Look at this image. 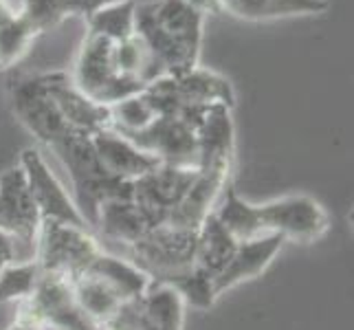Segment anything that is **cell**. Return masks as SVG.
I'll use <instances>...</instances> for the list:
<instances>
[{"label":"cell","instance_id":"cell-1","mask_svg":"<svg viewBox=\"0 0 354 330\" xmlns=\"http://www.w3.org/2000/svg\"><path fill=\"white\" fill-rule=\"evenodd\" d=\"M205 18L185 0H137L134 33L148 46L163 75L176 77L201 66Z\"/></svg>","mask_w":354,"mask_h":330},{"label":"cell","instance_id":"cell-2","mask_svg":"<svg viewBox=\"0 0 354 330\" xmlns=\"http://www.w3.org/2000/svg\"><path fill=\"white\" fill-rule=\"evenodd\" d=\"M51 150L66 167L73 181V190H75L73 201L80 207L82 216L86 218L88 227H95L97 212H100L102 203L111 199L132 196V183L111 176L100 163L91 134L73 132L62 141H57Z\"/></svg>","mask_w":354,"mask_h":330},{"label":"cell","instance_id":"cell-3","mask_svg":"<svg viewBox=\"0 0 354 330\" xmlns=\"http://www.w3.org/2000/svg\"><path fill=\"white\" fill-rule=\"evenodd\" d=\"M71 77L88 100L102 106H113L145 91L141 84L119 75L115 66V40L93 31L84 35Z\"/></svg>","mask_w":354,"mask_h":330},{"label":"cell","instance_id":"cell-4","mask_svg":"<svg viewBox=\"0 0 354 330\" xmlns=\"http://www.w3.org/2000/svg\"><path fill=\"white\" fill-rule=\"evenodd\" d=\"M33 260L46 273H59L68 279L82 275L104 249L88 229L55 220H42L35 236Z\"/></svg>","mask_w":354,"mask_h":330},{"label":"cell","instance_id":"cell-5","mask_svg":"<svg viewBox=\"0 0 354 330\" xmlns=\"http://www.w3.org/2000/svg\"><path fill=\"white\" fill-rule=\"evenodd\" d=\"M198 229H185L163 223L150 229L130 249V262L137 264L152 282H163L169 275L194 266Z\"/></svg>","mask_w":354,"mask_h":330},{"label":"cell","instance_id":"cell-6","mask_svg":"<svg viewBox=\"0 0 354 330\" xmlns=\"http://www.w3.org/2000/svg\"><path fill=\"white\" fill-rule=\"evenodd\" d=\"M258 218L264 236L277 234L284 240L295 242L319 240L330 227V220H328L324 207L315 199L304 196V194L258 205Z\"/></svg>","mask_w":354,"mask_h":330},{"label":"cell","instance_id":"cell-7","mask_svg":"<svg viewBox=\"0 0 354 330\" xmlns=\"http://www.w3.org/2000/svg\"><path fill=\"white\" fill-rule=\"evenodd\" d=\"M11 110L20 124L46 148H53L57 141L73 134L44 86L42 73L20 77L11 84Z\"/></svg>","mask_w":354,"mask_h":330},{"label":"cell","instance_id":"cell-8","mask_svg":"<svg viewBox=\"0 0 354 330\" xmlns=\"http://www.w3.org/2000/svg\"><path fill=\"white\" fill-rule=\"evenodd\" d=\"M20 306L27 309L44 330H97L91 317L82 311L80 302L73 293L71 279L59 273L42 271L35 291L29 300L20 302Z\"/></svg>","mask_w":354,"mask_h":330},{"label":"cell","instance_id":"cell-9","mask_svg":"<svg viewBox=\"0 0 354 330\" xmlns=\"http://www.w3.org/2000/svg\"><path fill=\"white\" fill-rule=\"evenodd\" d=\"M20 167L27 176V185L40 212V220H55V223L88 229L86 218L82 216L80 207L59 183V178L51 172L40 150L24 148L20 154Z\"/></svg>","mask_w":354,"mask_h":330},{"label":"cell","instance_id":"cell-10","mask_svg":"<svg viewBox=\"0 0 354 330\" xmlns=\"http://www.w3.org/2000/svg\"><path fill=\"white\" fill-rule=\"evenodd\" d=\"M143 152L152 154L161 163L178 167H198V137L196 128L174 115H158L152 124L134 134H124Z\"/></svg>","mask_w":354,"mask_h":330},{"label":"cell","instance_id":"cell-11","mask_svg":"<svg viewBox=\"0 0 354 330\" xmlns=\"http://www.w3.org/2000/svg\"><path fill=\"white\" fill-rule=\"evenodd\" d=\"M198 174V167H178L158 163L148 174L132 183V199L154 227L163 225L174 207L183 201Z\"/></svg>","mask_w":354,"mask_h":330},{"label":"cell","instance_id":"cell-12","mask_svg":"<svg viewBox=\"0 0 354 330\" xmlns=\"http://www.w3.org/2000/svg\"><path fill=\"white\" fill-rule=\"evenodd\" d=\"M42 77L48 95H51L53 104L57 106L59 115L66 121L71 132L91 134L93 137L95 132L111 128V108L88 100L75 86L71 73L51 71V73H42Z\"/></svg>","mask_w":354,"mask_h":330},{"label":"cell","instance_id":"cell-13","mask_svg":"<svg viewBox=\"0 0 354 330\" xmlns=\"http://www.w3.org/2000/svg\"><path fill=\"white\" fill-rule=\"evenodd\" d=\"M40 212L33 203L22 167L0 174V229L22 244H33L40 229Z\"/></svg>","mask_w":354,"mask_h":330},{"label":"cell","instance_id":"cell-14","mask_svg":"<svg viewBox=\"0 0 354 330\" xmlns=\"http://www.w3.org/2000/svg\"><path fill=\"white\" fill-rule=\"evenodd\" d=\"M231 176H234V163H209L198 167V174L187 194L174 207L165 223L185 229H198L203 220L216 210L218 199L231 183Z\"/></svg>","mask_w":354,"mask_h":330},{"label":"cell","instance_id":"cell-15","mask_svg":"<svg viewBox=\"0 0 354 330\" xmlns=\"http://www.w3.org/2000/svg\"><path fill=\"white\" fill-rule=\"evenodd\" d=\"M91 139L95 145L97 158H100L104 169L119 181L134 183L143 174H148L152 167L161 163L158 158H154L148 152H143L139 145H134L130 139H126L124 134L115 132L113 128L95 132Z\"/></svg>","mask_w":354,"mask_h":330},{"label":"cell","instance_id":"cell-16","mask_svg":"<svg viewBox=\"0 0 354 330\" xmlns=\"http://www.w3.org/2000/svg\"><path fill=\"white\" fill-rule=\"evenodd\" d=\"M286 240L277 234H268L260 236L247 242H238V249L234 253V258L229 260V264L223 268L221 275L214 277V286L218 297L223 295L225 291L236 288L242 282H249V279L262 275L268 264L273 262V258L282 249V244Z\"/></svg>","mask_w":354,"mask_h":330},{"label":"cell","instance_id":"cell-17","mask_svg":"<svg viewBox=\"0 0 354 330\" xmlns=\"http://www.w3.org/2000/svg\"><path fill=\"white\" fill-rule=\"evenodd\" d=\"M229 106L216 104L203 113L196 137H198V154L201 165L209 163H234L236 161V126Z\"/></svg>","mask_w":354,"mask_h":330},{"label":"cell","instance_id":"cell-18","mask_svg":"<svg viewBox=\"0 0 354 330\" xmlns=\"http://www.w3.org/2000/svg\"><path fill=\"white\" fill-rule=\"evenodd\" d=\"M169 89L183 106H236V91L221 73L196 66L183 75L167 77Z\"/></svg>","mask_w":354,"mask_h":330},{"label":"cell","instance_id":"cell-19","mask_svg":"<svg viewBox=\"0 0 354 330\" xmlns=\"http://www.w3.org/2000/svg\"><path fill=\"white\" fill-rule=\"evenodd\" d=\"M95 227L100 229L106 238L126 244V247H132V244L141 240L150 229H154L150 218L145 216V212L137 203H134L132 196L111 199L102 203L100 212H97Z\"/></svg>","mask_w":354,"mask_h":330},{"label":"cell","instance_id":"cell-20","mask_svg":"<svg viewBox=\"0 0 354 330\" xmlns=\"http://www.w3.org/2000/svg\"><path fill=\"white\" fill-rule=\"evenodd\" d=\"M185 302L178 293L161 282H150L148 291L137 300L139 330H183L185 326Z\"/></svg>","mask_w":354,"mask_h":330},{"label":"cell","instance_id":"cell-21","mask_svg":"<svg viewBox=\"0 0 354 330\" xmlns=\"http://www.w3.org/2000/svg\"><path fill=\"white\" fill-rule=\"evenodd\" d=\"M238 240L229 234L212 212L198 227L196 249H194V266L201 268L209 277H216L223 273V268L234 258Z\"/></svg>","mask_w":354,"mask_h":330},{"label":"cell","instance_id":"cell-22","mask_svg":"<svg viewBox=\"0 0 354 330\" xmlns=\"http://www.w3.org/2000/svg\"><path fill=\"white\" fill-rule=\"evenodd\" d=\"M84 273H93L100 279H104L124 302H132L141 297L152 282L134 262L117 258V255L106 253V251L97 255Z\"/></svg>","mask_w":354,"mask_h":330},{"label":"cell","instance_id":"cell-23","mask_svg":"<svg viewBox=\"0 0 354 330\" xmlns=\"http://www.w3.org/2000/svg\"><path fill=\"white\" fill-rule=\"evenodd\" d=\"M221 199L223 201L216 205L214 214L238 242H247V240L264 236L260 227V218H258V205H251L244 201L238 194V190L234 187V181L225 187Z\"/></svg>","mask_w":354,"mask_h":330},{"label":"cell","instance_id":"cell-24","mask_svg":"<svg viewBox=\"0 0 354 330\" xmlns=\"http://www.w3.org/2000/svg\"><path fill=\"white\" fill-rule=\"evenodd\" d=\"M35 31L24 22L11 0H0V71L16 66L35 42Z\"/></svg>","mask_w":354,"mask_h":330},{"label":"cell","instance_id":"cell-25","mask_svg":"<svg viewBox=\"0 0 354 330\" xmlns=\"http://www.w3.org/2000/svg\"><path fill=\"white\" fill-rule=\"evenodd\" d=\"M71 284H73V293H75L82 311L86 313L97 326H104L121 309V304H126L104 279H100L93 273H82L77 277H73Z\"/></svg>","mask_w":354,"mask_h":330},{"label":"cell","instance_id":"cell-26","mask_svg":"<svg viewBox=\"0 0 354 330\" xmlns=\"http://www.w3.org/2000/svg\"><path fill=\"white\" fill-rule=\"evenodd\" d=\"M11 5L35 35H42L62 24L66 18L77 16L75 0H11Z\"/></svg>","mask_w":354,"mask_h":330},{"label":"cell","instance_id":"cell-27","mask_svg":"<svg viewBox=\"0 0 354 330\" xmlns=\"http://www.w3.org/2000/svg\"><path fill=\"white\" fill-rule=\"evenodd\" d=\"M134 5L137 0H121L100 7L86 18V31L100 33L115 42L128 40L134 35Z\"/></svg>","mask_w":354,"mask_h":330},{"label":"cell","instance_id":"cell-28","mask_svg":"<svg viewBox=\"0 0 354 330\" xmlns=\"http://www.w3.org/2000/svg\"><path fill=\"white\" fill-rule=\"evenodd\" d=\"M161 284L172 286L180 295V300L185 302V306L198 309V311H209L218 300L214 277L203 273L196 266H189L185 271L169 275Z\"/></svg>","mask_w":354,"mask_h":330},{"label":"cell","instance_id":"cell-29","mask_svg":"<svg viewBox=\"0 0 354 330\" xmlns=\"http://www.w3.org/2000/svg\"><path fill=\"white\" fill-rule=\"evenodd\" d=\"M108 108H111V128L119 134L141 132L158 117L156 108L145 91L126 97V100H121Z\"/></svg>","mask_w":354,"mask_h":330},{"label":"cell","instance_id":"cell-30","mask_svg":"<svg viewBox=\"0 0 354 330\" xmlns=\"http://www.w3.org/2000/svg\"><path fill=\"white\" fill-rule=\"evenodd\" d=\"M42 275V268L33 258L11 260L0 271V304L24 302L31 297L35 284Z\"/></svg>","mask_w":354,"mask_h":330},{"label":"cell","instance_id":"cell-31","mask_svg":"<svg viewBox=\"0 0 354 330\" xmlns=\"http://www.w3.org/2000/svg\"><path fill=\"white\" fill-rule=\"evenodd\" d=\"M218 3H221L223 14L227 11V14L242 20L260 22V20L279 18L275 0H218Z\"/></svg>","mask_w":354,"mask_h":330},{"label":"cell","instance_id":"cell-32","mask_svg":"<svg viewBox=\"0 0 354 330\" xmlns=\"http://www.w3.org/2000/svg\"><path fill=\"white\" fill-rule=\"evenodd\" d=\"M7 330H44V326L35 320V317L18 304V315H16V320L11 322V326Z\"/></svg>","mask_w":354,"mask_h":330},{"label":"cell","instance_id":"cell-33","mask_svg":"<svg viewBox=\"0 0 354 330\" xmlns=\"http://www.w3.org/2000/svg\"><path fill=\"white\" fill-rule=\"evenodd\" d=\"M0 255L7 260H18V240L0 229Z\"/></svg>","mask_w":354,"mask_h":330},{"label":"cell","instance_id":"cell-34","mask_svg":"<svg viewBox=\"0 0 354 330\" xmlns=\"http://www.w3.org/2000/svg\"><path fill=\"white\" fill-rule=\"evenodd\" d=\"M187 5H192L194 9H198L203 16H209V14H223L221 3L218 0H185Z\"/></svg>","mask_w":354,"mask_h":330},{"label":"cell","instance_id":"cell-35","mask_svg":"<svg viewBox=\"0 0 354 330\" xmlns=\"http://www.w3.org/2000/svg\"><path fill=\"white\" fill-rule=\"evenodd\" d=\"M106 0H75V7H77V16H82L86 20L88 16H93L97 9L104 7Z\"/></svg>","mask_w":354,"mask_h":330},{"label":"cell","instance_id":"cell-36","mask_svg":"<svg viewBox=\"0 0 354 330\" xmlns=\"http://www.w3.org/2000/svg\"><path fill=\"white\" fill-rule=\"evenodd\" d=\"M7 262H11V260H7V258H3V255H0V271H3V266H5Z\"/></svg>","mask_w":354,"mask_h":330},{"label":"cell","instance_id":"cell-37","mask_svg":"<svg viewBox=\"0 0 354 330\" xmlns=\"http://www.w3.org/2000/svg\"><path fill=\"white\" fill-rule=\"evenodd\" d=\"M108 3H121V0H106V5H108Z\"/></svg>","mask_w":354,"mask_h":330},{"label":"cell","instance_id":"cell-38","mask_svg":"<svg viewBox=\"0 0 354 330\" xmlns=\"http://www.w3.org/2000/svg\"><path fill=\"white\" fill-rule=\"evenodd\" d=\"M97 330H104V328H102V326H100V328H97Z\"/></svg>","mask_w":354,"mask_h":330}]
</instances>
